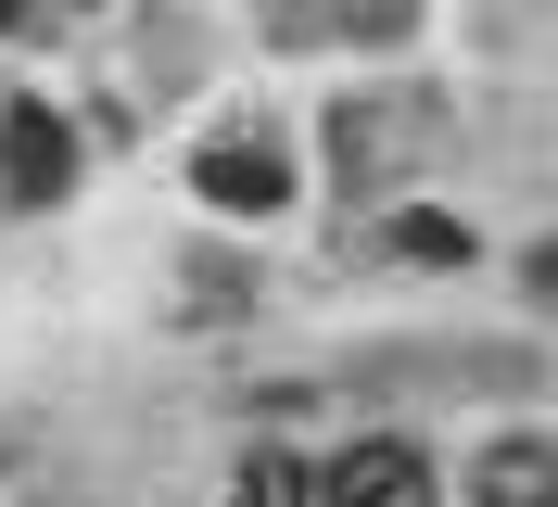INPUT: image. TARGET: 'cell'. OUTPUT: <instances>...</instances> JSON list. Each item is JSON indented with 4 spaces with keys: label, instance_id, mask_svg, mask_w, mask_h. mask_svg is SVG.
Returning a JSON list of instances; mask_svg holds the SVG:
<instances>
[{
    "label": "cell",
    "instance_id": "obj_4",
    "mask_svg": "<svg viewBox=\"0 0 558 507\" xmlns=\"http://www.w3.org/2000/svg\"><path fill=\"white\" fill-rule=\"evenodd\" d=\"M470 507H558V444H533V432L483 444V470H470Z\"/></svg>",
    "mask_w": 558,
    "mask_h": 507
},
{
    "label": "cell",
    "instance_id": "obj_2",
    "mask_svg": "<svg viewBox=\"0 0 558 507\" xmlns=\"http://www.w3.org/2000/svg\"><path fill=\"white\" fill-rule=\"evenodd\" d=\"M191 191H204L216 216H279V203H292V166H279V140H204Z\"/></svg>",
    "mask_w": 558,
    "mask_h": 507
},
{
    "label": "cell",
    "instance_id": "obj_1",
    "mask_svg": "<svg viewBox=\"0 0 558 507\" xmlns=\"http://www.w3.org/2000/svg\"><path fill=\"white\" fill-rule=\"evenodd\" d=\"M317 507H445L432 495V457H418V444H355L343 470H317Z\"/></svg>",
    "mask_w": 558,
    "mask_h": 507
},
{
    "label": "cell",
    "instance_id": "obj_5",
    "mask_svg": "<svg viewBox=\"0 0 558 507\" xmlns=\"http://www.w3.org/2000/svg\"><path fill=\"white\" fill-rule=\"evenodd\" d=\"M229 507H317V470L267 444V457H242V482H229Z\"/></svg>",
    "mask_w": 558,
    "mask_h": 507
},
{
    "label": "cell",
    "instance_id": "obj_3",
    "mask_svg": "<svg viewBox=\"0 0 558 507\" xmlns=\"http://www.w3.org/2000/svg\"><path fill=\"white\" fill-rule=\"evenodd\" d=\"M0 166H13V191H26V203H51V191H64V166H76L64 114H51V101H13V114H0Z\"/></svg>",
    "mask_w": 558,
    "mask_h": 507
},
{
    "label": "cell",
    "instance_id": "obj_7",
    "mask_svg": "<svg viewBox=\"0 0 558 507\" xmlns=\"http://www.w3.org/2000/svg\"><path fill=\"white\" fill-rule=\"evenodd\" d=\"M533 292H546V304H558V241H546V254H533Z\"/></svg>",
    "mask_w": 558,
    "mask_h": 507
},
{
    "label": "cell",
    "instance_id": "obj_6",
    "mask_svg": "<svg viewBox=\"0 0 558 507\" xmlns=\"http://www.w3.org/2000/svg\"><path fill=\"white\" fill-rule=\"evenodd\" d=\"M393 254H418V267H457V254H470V229L418 203V216H393Z\"/></svg>",
    "mask_w": 558,
    "mask_h": 507
},
{
    "label": "cell",
    "instance_id": "obj_8",
    "mask_svg": "<svg viewBox=\"0 0 558 507\" xmlns=\"http://www.w3.org/2000/svg\"><path fill=\"white\" fill-rule=\"evenodd\" d=\"M26 13H38V0H0V26H26Z\"/></svg>",
    "mask_w": 558,
    "mask_h": 507
}]
</instances>
